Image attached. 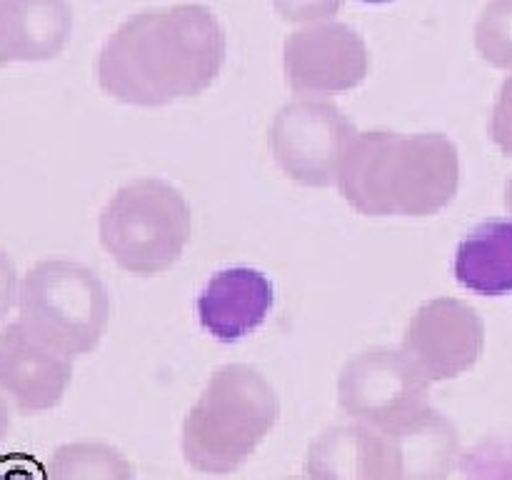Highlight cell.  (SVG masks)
<instances>
[{"mask_svg":"<svg viewBox=\"0 0 512 480\" xmlns=\"http://www.w3.org/2000/svg\"><path fill=\"white\" fill-rule=\"evenodd\" d=\"M225 48L223 25L205 5L148 8L108 35L95 58V78L118 103L160 108L208 90Z\"/></svg>","mask_w":512,"mask_h":480,"instance_id":"1","label":"cell"},{"mask_svg":"<svg viewBox=\"0 0 512 480\" xmlns=\"http://www.w3.org/2000/svg\"><path fill=\"white\" fill-rule=\"evenodd\" d=\"M338 185L368 218H428L458 193V150L443 133L365 130L348 145Z\"/></svg>","mask_w":512,"mask_h":480,"instance_id":"2","label":"cell"},{"mask_svg":"<svg viewBox=\"0 0 512 480\" xmlns=\"http://www.w3.org/2000/svg\"><path fill=\"white\" fill-rule=\"evenodd\" d=\"M273 385L250 365H223L183 423V455L198 473L228 475L243 468L278 423Z\"/></svg>","mask_w":512,"mask_h":480,"instance_id":"3","label":"cell"},{"mask_svg":"<svg viewBox=\"0 0 512 480\" xmlns=\"http://www.w3.org/2000/svg\"><path fill=\"white\" fill-rule=\"evenodd\" d=\"M193 230L190 205L178 188L158 178H140L110 195L98 220V235L110 258L133 275L173 268Z\"/></svg>","mask_w":512,"mask_h":480,"instance_id":"4","label":"cell"},{"mask_svg":"<svg viewBox=\"0 0 512 480\" xmlns=\"http://www.w3.org/2000/svg\"><path fill=\"white\" fill-rule=\"evenodd\" d=\"M20 320L65 355L93 353L110 318V300L93 270L73 260L33 265L18 290Z\"/></svg>","mask_w":512,"mask_h":480,"instance_id":"5","label":"cell"},{"mask_svg":"<svg viewBox=\"0 0 512 480\" xmlns=\"http://www.w3.org/2000/svg\"><path fill=\"white\" fill-rule=\"evenodd\" d=\"M358 135L348 115L323 100H293L273 118L268 145L293 183L325 188L338 183L348 145Z\"/></svg>","mask_w":512,"mask_h":480,"instance_id":"6","label":"cell"},{"mask_svg":"<svg viewBox=\"0 0 512 480\" xmlns=\"http://www.w3.org/2000/svg\"><path fill=\"white\" fill-rule=\"evenodd\" d=\"M430 380L403 350H368L345 365L338 398L345 413L360 423L393 430L428 408Z\"/></svg>","mask_w":512,"mask_h":480,"instance_id":"7","label":"cell"},{"mask_svg":"<svg viewBox=\"0 0 512 480\" xmlns=\"http://www.w3.org/2000/svg\"><path fill=\"white\" fill-rule=\"evenodd\" d=\"M285 80L298 95H338L358 88L370 68L363 35L350 25L325 20L285 38Z\"/></svg>","mask_w":512,"mask_h":480,"instance_id":"8","label":"cell"},{"mask_svg":"<svg viewBox=\"0 0 512 480\" xmlns=\"http://www.w3.org/2000/svg\"><path fill=\"white\" fill-rule=\"evenodd\" d=\"M483 348V323L455 298H435L418 308L405 330L403 353L430 380L443 383L465 373Z\"/></svg>","mask_w":512,"mask_h":480,"instance_id":"9","label":"cell"},{"mask_svg":"<svg viewBox=\"0 0 512 480\" xmlns=\"http://www.w3.org/2000/svg\"><path fill=\"white\" fill-rule=\"evenodd\" d=\"M73 375L70 355L45 343L23 320L0 333V390L20 413H40L60 403Z\"/></svg>","mask_w":512,"mask_h":480,"instance_id":"10","label":"cell"},{"mask_svg":"<svg viewBox=\"0 0 512 480\" xmlns=\"http://www.w3.org/2000/svg\"><path fill=\"white\" fill-rule=\"evenodd\" d=\"M275 303V288L255 268L218 270L198 298L200 325L218 343H238L265 323Z\"/></svg>","mask_w":512,"mask_h":480,"instance_id":"11","label":"cell"},{"mask_svg":"<svg viewBox=\"0 0 512 480\" xmlns=\"http://www.w3.org/2000/svg\"><path fill=\"white\" fill-rule=\"evenodd\" d=\"M68 35V0H0V65L53 58Z\"/></svg>","mask_w":512,"mask_h":480,"instance_id":"12","label":"cell"},{"mask_svg":"<svg viewBox=\"0 0 512 480\" xmlns=\"http://www.w3.org/2000/svg\"><path fill=\"white\" fill-rule=\"evenodd\" d=\"M383 435L390 450V480H448L458 438L443 415L425 408Z\"/></svg>","mask_w":512,"mask_h":480,"instance_id":"13","label":"cell"},{"mask_svg":"<svg viewBox=\"0 0 512 480\" xmlns=\"http://www.w3.org/2000/svg\"><path fill=\"white\" fill-rule=\"evenodd\" d=\"M313 480H390V450L383 433L335 428L315 438L308 453Z\"/></svg>","mask_w":512,"mask_h":480,"instance_id":"14","label":"cell"},{"mask_svg":"<svg viewBox=\"0 0 512 480\" xmlns=\"http://www.w3.org/2000/svg\"><path fill=\"white\" fill-rule=\"evenodd\" d=\"M455 278L478 295L512 293V220H488L460 243Z\"/></svg>","mask_w":512,"mask_h":480,"instance_id":"15","label":"cell"},{"mask_svg":"<svg viewBox=\"0 0 512 480\" xmlns=\"http://www.w3.org/2000/svg\"><path fill=\"white\" fill-rule=\"evenodd\" d=\"M50 480H133V468L110 445L83 440L55 450Z\"/></svg>","mask_w":512,"mask_h":480,"instance_id":"16","label":"cell"},{"mask_svg":"<svg viewBox=\"0 0 512 480\" xmlns=\"http://www.w3.org/2000/svg\"><path fill=\"white\" fill-rule=\"evenodd\" d=\"M275 10L290 23H310L343 8V0H273Z\"/></svg>","mask_w":512,"mask_h":480,"instance_id":"17","label":"cell"},{"mask_svg":"<svg viewBox=\"0 0 512 480\" xmlns=\"http://www.w3.org/2000/svg\"><path fill=\"white\" fill-rule=\"evenodd\" d=\"M0 480H48V470L33 455L8 453L0 458Z\"/></svg>","mask_w":512,"mask_h":480,"instance_id":"18","label":"cell"},{"mask_svg":"<svg viewBox=\"0 0 512 480\" xmlns=\"http://www.w3.org/2000/svg\"><path fill=\"white\" fill-rule=\"evenodd\" d=\"M15 300V270L10 255L0 250V318L10 310Z\"/></svg>","mask_w":512,"mask_h":480,"instance_id":"19","label":"cell"},{"mask_svg":"<svg viewBox=\"0 0 512 480\" xmlns=\"http://www.w3.org/2000/svg\"><path fill=\"white\" fill-rule=\"evenodd\" d=\"M365 3H388V0H365Z\"/></svg>","mask_w":512,"mask_h":480,"instance_id":"20","label":"cell"}]
</instances>
